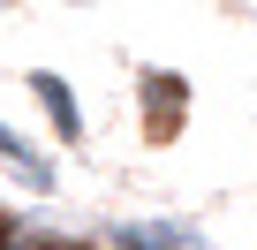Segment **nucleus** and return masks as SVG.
<instances>
[{
  "instance_id": "f257e3e1",
  "label": "nucleus",
  "mask_w": 257,
  "mask_h": 250,
  "mask_svg": "<svg viewBox=\"0 0 257 250\" xmlns=\"http://www.w3.org/2000/svg\"><path fill=\"white\" fill-rule=\"evenodd\" d=\"M182 114H189V84H182L174 68H144V76H137V121H144V137H152V144H174Z\"/></svg>"
},
{
  "instance_id": "f03ea898",
  "label": "nucleus",
  "mask_w": 257,
  "mask_h": 250,
  "mask_svg": "<svg viewBox=\"0 0 257 250\" xmlns=\"http://www.w3.org/2000/svg\"><path fill=\"white\" fill-rule=\"evenodd\" d=\"M31 91H38V106H46V121H53V129H61L68 144H76V137H83V114H76V99L61 91V76H46V68H38V76H31Z\"/></svg>"
}]
</instances>
